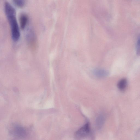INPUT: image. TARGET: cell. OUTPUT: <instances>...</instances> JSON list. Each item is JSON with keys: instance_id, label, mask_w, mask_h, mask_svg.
Wrapping results in <instances>:
<instances>
[{"instance_id": "cell-1", "label": "cell", "mask_w": 140, "mask_h": 140, "mask_svg": "<svg viewBox=\"0 0 140 140\" xmlns=\"http://www.w3.org/2000/svg\"><path fill=\"white\" fill-rule=\"evenodd\" d=\"M4 10L10 26L12 39L14 41H17L20 34L17 20L15 10L9 3L6 2L5 4Z\"/></svg>"}, {"instance_id": "cell-2", "label": "cell", "mask_w": 140, "mask_h": 140, "mask_svg": "<svg viewBox=\"0 0 140 140\" xmlns=\"http://www.w3.org/2000/svg\"><path fill=\"white\" fill-rule=\"evenodd\" d=\"M90 130V125L88 123L76 132V136L77 138H79L84 137L89 134Z\"/></svg>"}, {"instance_id": "cell-3", "label": "cell", "mask_w": 140, "mask_h": 140, "mask_svg": "<svg viewBox=\"0 0 140 140\" xmlns=\"http://www.w3.org/2000/svg\"><path fill=\"white\" fill-rule=\"evenodd\" d=\"M28 16L24 14H22L20 17V23L21 28L24 29L28 23Z\"/></svg>"}, {"instance_id": "cell-4", "label": "cell", "mask_w": 140, "mask_h": 140, "mask_svg": "<svg viewBox=\"0 0 140 140\" xmlns=\"http://www.w3.org/2000/svg\"><path fill=\"white\" fill-rule=\"evenodd\" d=\"M94 74L98 77L102 78L108 76V72L103 70L98 69L94 71Z\"/></svg>"}, {"instance_id": "cell-5", "label": "cell", "mask_w": 140, "mask_h": 140, "mask_svg": "<svg viewBox=\"0 0 140 140\" xmlns=\"http://www.w3.org/2000/svg\"><path fill=\"white\" fill-rule=\"evenodd\" d=\"M127 84V81L126 79H122L118 82L117 84L118 87L120 90L123 91L126 88Z\"/></svg>"}, {"instance_id": "cell-6", "label": "cell", "mask_w": 140, "mask_h": 140, "mask_svg": "<svg viewBox=\"0 0 140 140\" xmlns=\"http://www.w3.org/2000/svg\"><path fill=\"white\" fill-rule=\"evenodd\" d=\"M13 1L17 6L20 8L24 7L26 3V0H13Z\"/></svg>"}, {"instance_id": "cell-7", "label": "cell", "mask_w": 140, "mask_h": 140, "mask_svg": "<svg viewBox=\"0 0 140 140\" xmlns=\"http://www.w3.org/2000/svg\"><path fill=\"white\" fill-rule=\"evenodd\" d=\"M103 117L102 116H100L97 118V125L99 128L101 127L104 122Z\"/></svg>"}, {"instance_id": "cell-8", "label": "cell", "mask_w": 140, "mask_h": 140, "mask_svg": "<svg viewBox=\"0 0 140 140\" xmlns=\"http://www.w3.org/2000/svg\"><path fill=\"white\" fill-rule=\"evenodd\" d=\"M136 51L137 55H140V34L138 37L136 45Z\"/></svg>"}]
</instances>
